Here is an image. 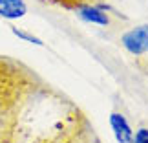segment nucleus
Wrapping results in <instances>:
<instances>
[{"mask_svg": "<svg viewBox=\"0 0 148 143\" xmlns=\"http://www.w3.org/2000/svg\"><path fill=\"white\" fill-rule=\"evenodd\" d=\"M121 42L124 50H128L132 55L148 53V24L135 26L134 30L126 31L121 37Z\"/></svg>", "mask_w": 148, "mask_h": 143, "instance_id": "f257e3e1", "label": "nucleus"}, {"mask_svg": "<svg viewBox=\"0 0 148 143\" xmlns=\"http://www.w3.org/2000/svg\"><path fill=\"white\" fill-rule=\"evenodd\" d=\"M110 127L119 143H134V130L123 114H119V112L110 114Z\"/></svg>", "mask_w": 148, "mask_h": 143, "instance_id": "f03ea898", "label": "nucleus"}, {"mask_svg": "<svg viewBox=\"0 0 148 143\" xmlns=\"http://www.w3.org/2000/svg\"><path fill=\"white\" fill-rule=\"evenodd\" d=\"M27 13V6L24 0H0V19L15 20L22 19Z\"/></svg>", "mask_w": 148, "mask_h": 143, "instance_id": "7ed1b4c3", "label": "nucleus"}, {"mask_svg": "<svg viewBox=\"0 0 148 143\" xmlns=\"http://www.w3.org/2000/svg\"><path fill=\"white\" fill-rule=\"evenodd\" d=\"M77 15L81 17L84 22H90V24H97V26H108L110 24L108 13L99 9L97 6H81V8H77Z\"/></svg>", "mask_w": 148, "mask_h": 143, "instance_id": "20e7f679", "label": "nucleus"}, {"mask_svg": "<svg viewBox=\"0 0 148 143\" xmlns=\"http://www.w3.org/2000/svg\"><path fill=\"white\" fill-rule=\"evenodd\" d=\"M11 31H13V35H15V37L22 39V41L31 42V44H35V46H42V41H40L38 37H35V35H31V33L22 31V30H18V28H11Z\"/></svg>", "mask_w": 148, "mask_h": 143, "instance_id": "39448f33", "label": "nucleus"}, {"mask_svg": "<svg viewBox=\"0 0 148 143\" xmlns=\"http://www.w3.org/2000/svg\"><path fill=\"white\" fill-rule=\"evenodd\" d=\"M134 143H148V128H139L134 132Z\"/></svg>", "mask_w": 148, "mask_h": 143, "instance_id": "423d86ee", "label": "nucleus"}]
</instances>
